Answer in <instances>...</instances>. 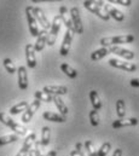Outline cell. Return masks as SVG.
Masks as SVG:
<instances>
[{
  "label": "cell",
  "instance_id": "15",
  "mask_svg": "<svg viewBox=\"0 0 139 156\" xmlns=\"http://www.w3.org/2000/svg\"><path fill=\"white\" fill-rule=\"evenodd\" d=\"M47 38H48L47 30H45V29L40 30V33H39V35H37V38H36V42L34 44L35 52H40V51L44 50L45 45L47 44Z\"/></svg>",
  "mask_w": 139,
  "mask_h": 156
},
{
  "label": "cell",
  "instance_id": "37",
  "mask_svg": "<svg viewBox=\"0 0 139 156\" xmlns=\"http://www.w3.org/2000/svg\"><path fill=\"white\" fill-rule=\"evenodd\" d=\"M131 86H133V87H139V78L132 79V80H131Z\"/></svg>",
  "mask_w": 139,
  "mask_h": 156
},
{
  "label": "cell",
  "instance_id": "12",
  "mask_svg": "<svg viewBox=\"0 0 139 156\" xmlns=\"http://www.w3.org/2000/svg\"><path fill=\"white\" fill-rule=\"evenodd\" d=\"M33 13H34L36 21L42 26V28H44L45 30H47L48 28L51 29V23L48 22L46 15L44 13V11H42L40 7H33Z\"/></svg>",
  "mask_w": 139,
  "mask_h": 156
},
{
  "label": "cell",
  "instance_id": "38",
  "mask_svg": "<svg viewBox=\"0 0 139 156\" xmlns=\"http://www.w3.org/2000/svg\"><path fill=\"white\" fill-rule=\"evenodd\" d=\"M112 156H122V150H121V149H116V150L114 151Z\"/></svg>",
  "mask_w": 139,
  "mask_h": 156
},
{
  "label": "cell",
  "instance_id": "30",
  "mask_svg": "<svg viewBox=\"0 0 139 156\" xmlns=\"http://www.w3.org/2000/svg\"><path fill=\"white\" fill-rule=\"evenodd\" d=\"M85 150H86L88 156H98L96 149H94V145H93V143L91 140H86L85 142Z\"/></svg>",
  "mask_w": 139,
  "mask_h": 156
},
{
  "label": "cell",
  "instance_id": "35",
  "mask_svg": "<svg viewBox=\"0 0 139 156\" xmlns=\"http://www.w3.org/2000/svg\"><path fill=\"white\" fill-rule=\"evenodd\" d=\"M110 2H112V4H120L122 6H131V4H132L131 0H110Z\"/></svg>",
  "mask_w": 139,
  "mask_h": 156
},
{
  "label": "cell",
  "instance_id": "3",
  "mask_svg": "<svg viewBox=\"0 0 139 156\" xmlns=\"http://www.w3.org/2000/svg\"><path fill=\"white\" fill-rule=\"evenodd\" d=\"M62 18L59 16H56L51 23V29H50V33H48V38H47V45L48 46H53L56 39H57V35L59 33V29H61V24H62Z\"/></svg>",
  "mask_w": 139,
  "mask_h": 156
},
{
  "label": "cell",
  "instance_id": "23",
  "mask_svg": "<svg viewBox=\"0 0 139 156\" xmlns=\"http://www.w3.org/2000/svg\"><path fill=\"white\" fill-rule=\"evenodd\" d=\"M109 53H110V52H109V48H106V47L98 48V50H96V51H93V52L91 53V59H92L93 62H97V61L104 58L105 56H108Z\"/></svg>",
  "mask_w": 139,
  "mask_h": 156
},
{
  "label": "cell",
  "instance_id": "39",
  "mask_svg": "<svg viewBox=\"0 0 139 156\" xmlns=\"http://www.w3.org/2000/svg\"><path fill=\"white\" fill-rule=\"evenodd\" d=\"M45 156H57V151L56 150H51V151H48Z\"/></svg>",
  "mask_w": 139,
  "mask_h": 156
},
{
  "label": "cell",
  "instance_id": "31",
  "mask_svg": "<svg viewBox=\"0 0 139 156\" xmlns=\"http://www.w3.org/2000/svg\"><path fill=\"white\" fill-rule=\"evenodd\" d=\"M110 149H111V143L110 142H105V143L102 144V147L98 149L97 154H98V156H106L108 153L110 151Z\"/></svg>",
  "mask_w": 139,
  "mask_h": 156
},
{
  "label": "cell",
  "instance_id": "21",
  "mask_svg": "<svg viewBox=\"0 0 139 156\" xmlns=\"http://www.w3.org/2000/svg\"><path fill=\"white\" fill-rule=\"evenodd\" d=\"M53 103H55V105H56V108L59 110V113H61V115H63V116H67V114H68V107L66 105V103L58 97V96H53Z\"/></svg>",
  "mask_w": 139,
  "mask_h": 156
},
{
  "label": "cell",
  "instance_id": "1",
  "mask_svg": "<svg viewBox=\"0 0 139 156\" xmlns=\"http://www.w3.org/2000/svg\"><path fill=\"white\" fill-rule=\"evenodd\" d=\"M134 41V37L128 34V35H119V37H109V38H102L101 39V45L103 47L108 46H117L121 44H131Z\"/></svg>",
  "mask_w": 139,
  "mask_h": 156
},
{
  "label": "cell",
  "instance_id": "17",
  "mask_svg": "<svg viewBox=\"0 0 139 156\" xmlns=\"http://www.w3.org/2000/svg\"><path fill=\"white\" fill-rule=\"evenodd\" d=\"M69 15H68V9L66 6H61L59 7V17L62 18V22L64 23V26L67 27V29H69V30L75 33V28H74V24L71 22V18L69 17Z\"/></svg>",
  "mask_w": 139,
  "mask_h": 156
},
{
  "label": "cell",
  "instance_id": "20",
  "mask_svg": "<svg viewBox=\"0 0 139 156\" xmlns=\"http://www.w3.org/2000/svg\"><path fill=\"white\" fill-rule=\"evenodd\" d=\"M42 117L47 121H52V122H66L67 121V116H63L61 114H56L52 112H45L42 114Z\"/></svg>",
  "mask_w": 139,
  "mask_h": 156
},
{
  "label": "cell",
  "instance_id": "40",
  "mask_svg": "<svg viewBox=\"0 0 139 156\" xmlns=\"http://www.w3.org/2000/svg\"><path fill=\"white\" fill-rule=\"evenodd\" d=\"M70 156H80V154H79L76 150H71V153H70Z\"/></svg>",
  "mask_w": 139,
  "mask_h": 156
},
{
  "label": "cell",
  "instance_id": "19",
  "mask_svg": "<svg viewBox=\"0 0 139 156\" xmlns=\"http://www.w3.org/2000/svg\"><path fill=\"white\" fill-rule=\"evenodd\" d=\"M138 123V119L136 117H131V119H120L112 122V128H122V127H127V126H136Z\"/></svg>",
  "mask_w": 139,
  "mask_h": 156
},
{
  "label": "cell",
  "instance_id": "11",
  "mask_svg": "<svg viewBox=\"0 0 139 156\" xmlns=\"http://www.w3.org/2000/svg\"><path fill=\"white\" fill-rule=\"evenodd\" d=\"M74 32H71L69 29H67L66 32V35H64V39L62 42V46H61V50H59V53L61 56H67L70 51V46H71V41L74 38Z\"/></svg>",
  "mask_w": 139,
  "mask_h": 156
},
{
  "label": "cell",
  "instance_id": "9",
  "mask_svg": "<svg viewBox=\"0 0 139 156\" xmlns=\"http://www.w3.org/2000/svg\"><path fill=\"white\" fill-rule=\"evenodd\" d=\"M35 142H36V134L35 133H30L27 138H26V140H24V143H23V147H22V149L17 153V155L16 156H27L29 155V153H30V150H32V148L34 147Z\"/></svg>",
  "mask_w": 139,
  "mask_h": 156
},
{
  "label": "cell",
  "instance_id": "10",
  "mask_svg": "<svg viewBox=\"0 0 139 156\" xmlns=\"http://www.w3.org/2000/svg\"><path fill=\"white\" fill-rule=\"evenodd\" d=\"M40 101L39 99H35L33 101V103H30L29 104V107H28V109L24 112V114L22 115V122H24V123H28L30 120H32V117L34 116V114L37 112V109L40 108Z\"/></svg>",
  "mask_w": 139,
  "mask_h": 156
},
{
  "label": "cell",
  "instance_id": "36",
  "mask_svg": "<svg viewBox=\"0 0 139 156\" xmlns=\"http://www.w3.org/2000/svg\"><path fill=\"white\" fill-rule=\"evenodd\" d=\"M75 150L80 154V156H88L85 154V151H84V145H82V143H76V145H75Z\"/></svg>",
  "mask_w": 139,
  "mask_h": 156
},
{
  "label": "cell",
  "instance_id": "16",
  "mask_svg": "<svg viewBox=\"0 0 139 156\" xmlns=\"http://www.w3.org/2000/svg\"><path fill=\"white\" fill-rule=\"evenodd\" d=\"M18 74V87L20 90H27L28 88V74H27V68L21 66L17 70Z\"/></svg>",
  "mask_w": 139,
  "mask_h": 156
},
{
  "label": "cell",
  "instance_id": "26",
  "mask_svg": "<svg viewBox=\"0 0 139 156\" xmlns=\"http://www.w3.org/2000/svg\"><path fill=\"white\" fill-rule=\"evenodd\" d=\"M34 97L35 99H39L40 102H46V103L53 102V96L50 93H46L44 91H36L34 93Z\"/></svg>",
  "mask_w": 139,
  "mask_h": 156
},
{
  "label": "cell",
  "instance_id": "27",
  "mask_svg": "<svg viewBox=\"0 0 139 156\" xmlns=\"http://www.w3.org/2000/svg\"><path fill=\"white\" fill-rule=\"evenodd\" d=\"M61 70L70 79H75L77 76V72L74 68H71L69 64H67V63H62L61 64Z\"/></svg>",
  "mask_w": 139,
  "mask_h": 156
},
{
  "label": "cell",
  "instance_id": "18",
  "mask_svg": "<svg viewBox=\"0 0 139 156\" xmlns=\"http://www.w3.org/2000/svg\"><path fill=\"white\" fill-rule=\"evenodd\" d=\"M42 91L46 92V93L53 94V96H63V94L68 93V88L66 86H53V85L45 86L42 88Z\"/></svg>",
  "mask_w": 139,
  "mask_h": 156
},
{
  "label": "cell",
  "instance_id": "32",
  "mask_svg": "<svg viewBox=\"0 0 139 156\" xmlns=\"http://www.w3.org/2000/svg\"><path fill=\"white\" fill-rule=\"evenodd\" d=\"M90 121H91V125L93 127H97L99 125V115H98V110H91L90 112Z\"/></svg>",
  "mask_w": 139,
  "mask_h": 156
},
{
  "label": "cell",
  "instance_id": "25",
  "mask_svg": "<svg viewBox=\"0 0 139 156\" xmlns=\"http://www.w3.org/2000/svg\"><path fill=\"white\" fill-rule=\"evenodd\" d=\"M50 136H51V128L47 127V126H44L42 127V131H41V145L42 147H47L48 143H50Z\"/></svg>",
  "mask_w": 139,
  "mask_h": 156
},
{
  "label": "cell",
  "instance_id": "7",
  "mask_svg": "<svg viewBox=\"0 0 139 156\" xmlns=\"http://www.w3.org/2000/svg\"><path fill=\"white\" fill-rule=\"evenodd\" d=\"M70 18H71V22L74 24L75 33L82 34L84 33V26H82V21H81V17H80V11H79L77 7H71L70 9Z\"/></svg>",
  "mask_w": 139,
  "mask_h": 156
},
{
  "label": "cell",
  "instance_id": "13",
  "mask_svg": "<svg viewBox=\"0 0 139 156\" xmlns=\"http://www.w3.org/2000/svg\"><path fill=\"white\" fill-rule=\"evenodd\" d=\"M109 52L114 53L116 56H120L125 59H133L134 58V52H132L130 50H126V48H122V47H119V46H111L109 48Z\"/></svg>",
  "mask_w": 139,
  "mask_h": 156
},
{
  "label": "cell",
  "instance_id": "6",
  "mask_svg": "<svg viewBox=\"0 0 139 156\" xmlns=\"http://www.w3.org/2000/svg\"><path fill=\"white\" fill-rule=\"evenodd\" d=\"M96 2H97V5H98L99 7H103L105 12H106L110 17H112L115 21H117V22H122V21L125 20V15H123L120 10L115 9L114 6H111V5H109V4H104L103 1H96Z\"/></svg>",
  "mask_w": 139,
  "mask_h": 156
},
{
  "label": "cell",
  "instance_id": "33",
  "mask_svg": "<svg viewBox=\"0 0 139 156\" xmlns=\"http://www.w3.org/2000/svg\"><path fill=\"white\" fill-rule=\"evenodd\" d=\"M4 68L10 73V74H15L16 73V67L13 66L12 61L10 58H5L4 59Z\"/></svg>",
  "mask_w": 139,
  "mask_h": 156
},
{
  "label": "cell",
  "instance_id": "14",
  "mask_svg": "<svg viewBox=\"0 0 139 156\" xmlns=\"http://www.w3.org/2000/svg\"><path fill=\"white\" fill-rule=\"evenodd\" d=\"M26 59H27L28 67L30 69H34L36 67V58H35L34 45H32V44H27V46H26Z\"/></svg>",
  "mask_w": 139,
  "mask_h": 156
},
{
  "label": "cell",
  "instance_id": "5",
  "mask_svg": "<svg viewBox=\"0 0 139 156\" xmlns=\"http://www.w3.org/2000/svg\"><path fill=\"white\" fill-rule=\"evenodd\" d=\"M84 6L88 10V11H91L92 13H94L96 16H98L101 20H103V21H109L110 20V16L102 10V7H99L98 5H97V2L96 1H91V0H86V1H84Z\"/></svg>",
  "mask_w": 139,
  "mask_h": 156
},
{
  "label": "cell",
  "instance_id": "24",
  "mask_svg": "<svg viewBox=\"0 0 139 156\" xmlns=\"http://www.w3.org/2000/svg\"><path fill=\"white\" fill-rule=\"evenodd\" d=\"M90 99H91V103H92L94 110H99V109L102 108V102H101V99H99V96H98L97 91L92 90V91L90 92Z\"/></svg>",
  "mask_w": 139,
  "mask_h": 156
},
{
  "label": "cell",
  "instance_id": "34",
  "mask_svg": "<svg viewBox=\"0 0 139 156\" xmlns=\"http://www.w3.org/2000/svg\"><path fill=\"white\" fill-rule=\"evenodd\" d=\"M41 143L40 142H35L34 147L32 148V150H30V153H29V156H41V153H40V148H39V145H40Z\"/></svg>",
  "mask_w": 139,
  "mask_h": 156
},
{
  "label": "cell",
  "instance_id": "29",
  "mask_svg": "<svg viewBox=\"0 0 139 156\" xmlns=\"http://www.w3.org/2000/svg\"><path fill=\"white\" fill-rule=\"evenodd\" d=\"M116 114L120 119L126 115V105H125V101L123 99H119L116 102Z\"/></svg>",
  "mask_w": 139,
  "mask_h": 156
},
{
  "label": "cell",
  "instance_id": "4",
  "mask_svg": "<svg viewBox=\"0 0 139 156\" xmlns=\"http://www.w3.org/2000/svg\"><path fill=\"white\" fill-rule=\"evenodd\" d=\"M26 16H27V21H28V26H29V32L32 34V37L37 38L40 30H39V27H37V21L35 18L34 13H33V6H27L26 9Z\"/></svg>",
  "mask_w": 139,
  "mask_h": 156
},
{
  "label": "cell",
  "instance_id": "8",
  "mask_svg": "<svg viewBox=\"0 0 139 156\" xmlns=\"http://www.w3.org/2000/svg\"><path fill=\"white\" fill-rule=\"evenodd\" d=\"M109 64L114 68H117V69H122L125 72H136L137 70V66L134 63H131V62H126V61H120V59H116V58H111L109 59Z\"/></svg>",
  "mask_w": 139,
  "mask_h": 156
},
{
  "label": "cell",
  "instance_id": "22",
  "mask_svg": "<svg viewBox=\"0 0 139 156\" xmlns=\"http://www.w3.org/2000/svg\"><path fill=\"white\" fill-rule=\"evenodd\" d=\"M28 107H29V103H28L27 101H22V102H20L18 104L13 105V107L10 109V114H11V115H17V114H20V113H22V112H26V110L28 109Z\"/></svg>",
  "mask_w": 139,
  "mask_h": 156
},
{
  "label": "cell",
  "instance_id": "28",
  "mask_svg": "<svg viewBox=\"0 0 139 156\" xmlns=\"http://www.w3.org/2000/svg\"><path fill=\"white\" fill-rule=\"evenodd\" d=\"M18 140V134H6L0 137V147L10 144V143H15Z\"/></svg>",
  "mask_w": 139,
  "mask_h": 156
},
{
  "label": "cell",
  "instance_id": "2",
  "mask_svg": "<svg viewBox=\"0 0 139 156\" xmlns=\"http://www.w3.org/2000/svg\"><path fill=\"white\" fill-rule=\"evenodd\" d=\"M0 121H1L4 125H6L7 127H10V128H11L16 134H18V136H24V134L27 133V129H26L23 126H21V125L17 123L16 121H13L6 113H0Z\"/></svg>",
  "mask_w": 139,
  "mask_h": 156
}]
</instances>
